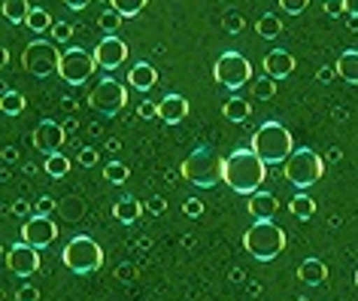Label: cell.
Listing matches in <instances>:
<instances>
[{
	"mask_svg": "<svg viewBox=\"0 0 358 301\" xmlns=\"http://www.w3.org/2000/svg\"><path fill=\"white\" fill-rule=\"evenodd\" d=\"M267 176V164L255 155V149H234L231 155H225V164H222V180L228 183L231 192L237 195H255L262 189Z\"/></svg>",
	"mask_w": 358,
	"mask_h": 301,
	"instance_id": "6da1fadb",
	"label": "cell"
},
{
	"mask_svg": "<svg viewBox=\"0 0 358 301\" xmlns=\"http://www.w3.org/2000/svg\"><path fill=\"white\" fill-rule=\"evenodd\" d=\"M252 149L264 164H285L294 149H292V131L280 122H264L252 134Z\"/></svg>",
	"mask_w": 358,
	"mask_h": 301,
	"instance_id": "7a4b0ae2",
	"label": "cell"
},
{
	"mask_svg": "<svg viewBox=\"0 0 358 301\" xmlns=\"http://www.w3.org/2000/svg\"><path fill=\"white\" fill-rule=\"evenodd\" d=\"M243 246H246V253L252 255V259L273 262L276 255L285 250V232L280 225H273V219H267V223H255V225L246 228Z\"/></svg>",
	"mask_w": 358,
	"mask_h": 301,
	"instance_id": "3957f363",
	"label": "cell"
},
{
	"mask_svg": "<svg viewBox=\"0 0 358 301\" xmlns=\"http://www.w3.org/2000/svg\"><path fill=\"white\" fill-rule=\"evenodd\" d=\"M282 174L294 189L303 192V189H310L313 183L322 180V174H325V158H322L319 153H313L310 146H298L289 158H285Z\"/></svg>",
	"mask_w": 358,
	"mask_h": 301,
	"instance_id": "277c9868",
	"label": "cell"
},
{
	"mask_svg": "<svg viewBox=\"0 0 358 301\" xmlns=\"http://www.w3.org/2000/svg\"><path fill=\"white\" fill-rule=\"evenodd\" d=\"M222 164H225V158H219L213 149H194L192 155H185L182 162V176L189 180L192 186H198V189H213L219 180H222Z\"/></svg>",
	"mask_w": 358,
	"mask_h": 301,
	"instance_id": "5b68a950",
	"label": "cell"
},
{
	"mask_svg": "<svg viewBox=\"0 0 358 301\" xmlns=\"http://www.w3.org/2000/svg\"><path fill=\"white\" fill-rule=\"evenodd\" d=\"M88 107L97 110L106 119L119 116V113L128 107V88H124L122 79H115V76H101L92 92H88Z\"/></svg>",
	"mask_w": 358,
	"mask_h": 301,
	"instance_id": "8992f818",
	"label": "cell"
},
{
	"mask_svg": "<svg viewBox=\"0 0 358 301\" xmlns=\"http://www.w3.org/2000/svg\"><path fill=\"white\" fill-rule=\"evenodd\" d=\"M61 259H64V265H67V268L73 271V274L85 277V274H94V271L103 265V250L97 246L94 237L79 234V237H73V241L64 246Z\"/></svg>",
	"mask_w": 358,
	"mask_h": 301,
	"instance_id": "52a82bcc",
	"label": "cell"
},
{
	"mask_svg": "<svg viewBox=\"0 0 358 301\" xmlns=\"http://www.w3.org/2000/svg\"><path fill=\"white\" fill-rule=\"evenodd\" d=\"M213 79H216L219 85H225L228 92H237V88H243L246 83L252 85V64H249V58L240 55V52H222L216 58V64H213Z\"/></svg>",
	"mask_w": 358,
	"mask_h": 301,
	"instance_id": "ba28073f",
	"label": "cell"
},
{
	"mask_svg": "<svg viewBox=\"0 0 358 301\" xmlns=\"http://www.w3.org/2000/svg\"><path fill=\"white\" fill-rule=\"evenodd\" d=\"M61 55H64V52H58L55 43L31 40L28 46H24V52H22V67L28 70L31 76H37V79H49L52 74H58Z\"/></svg>",
	"mask_w": 358,
	"mask_h": 301,
	"instance_id": "9c48e42d",
	"label": "cell"
},
{
	"mask_svg": "<svg viewBox=\"0 0 358 301\" xmlns=\"http://www.w3.org/2000/svg\"><path fill=\"white\" fill-rule=\"evenodd\" d=\"M94 67H97L94 55H88L85 49L73 46V49H67L64 55H61L58 76L64 79V83H70V85H83V83H88V79L94 76Z\"/></svg>",
	"mask_w": 358,
	"mask_h": 301,
	"instance_id": "30bf717a",
	"label": "cell"
},
{
	"mask_svg": "<svg viewBox=\"0 0 358 301\" xmlns=\"http://www.w3.org/2000/svg\"><path fill=\"white\" fill-rule=\"evenodd\" d=\"M6 268H10L15 277H31V274L40 271V253L24 241L6 246Z\"/></svg>",
	"mask_w": 358,
	"mask_h": 301,
	"instance_id": "8fae6325",
	"label": "cell"
},
{
	"mask_svg": "<svg viewBox=\"0 0 358 301\" xmlns=\"http://www.w3.org/2000/svg\"><path fill=\"white\" fill-rule=\"evenodd\" d=\"M34 149L43 155H55L61 146H64V140H67V131L64 125H58V122H52V119H43L37 128H34Z\"/></svg>",
	"mask_w": 358,
	"mask_h": 301,
	"instance_id": "7c38bea8",
	"label": "cell"
},
{
	"mask_svg": "<svg viewBox=\"0 0 358 301\" xmlns=\"http://www.w3.org/2000/svg\"><path fill=\"white\" fill-rule=\"evenodd\" d=\"M58 237V225L52 223L49 216H31L28 223H24V228H22V241L28 244V246H34V250H43V246H49L52 241Z\"/></svg>",
	"mask_w": 358,
	"mask_h": 301,
	"instance_id": "4fadbf2b",
	"label": "cell"
},
{
	"mask_svg": "<svg viewBox=\"0 0 358 301\" xmlns=\"http://www.w3.org/2000/svg\"><path fill=\"white\" fill-rule=\"evenodd\" d=\"M94 61H97V67H103V70L122 67L124 61H128V46H124V40H119L115 34L113 37H103L94 49Z\"/></svg>",
	"mask_w": 358,
	"mask_h": 301,
	"instance_id": "5bb4252c",
	"label": "cell"
},
{
	"mask_svg": "<svg viewBox=\"0 0 358 301\" xmlns=\"http://www.w3.org/2000/svg\"><path fill=\"white\" fill-rule=\"evenodd\" d=\"M185 116H189V101L182 94H164L158 101V119L167 122V125H179Z\"/></svg>",
	"mask_w": 358,
	"mask_h": 301,
	"instance_id": "9a60e30c",
	"label": "cell"
},
{
	"mask_svg": "<svg viewBox=\"0 0 358 301\" xmlns=\"http://www.w3.org/2000/svg\"><path fill=\"white\" fill-rule=\"evenodd\" d=\"M246 210H249V216H252L255 223H267V219L276 216L280 201H276V195H271V192H255V195H249Z\"/></svg>",
	"mask_w": 358,
	"mask_h": 301,
	"instance_id": "2e32d148",
	"label": "cell"
},
{
	"mask_svg": "<svg viewBox=\"0 0 358 301\" xmlns=\"http://www.w3.org/2000/svg\"><path fill=\"white\" fill-rule=\"evenodd\" d=\"M292 70H294V55L292 52H285V49L267 52V58H264V74L267 76L285 79V76H292Z\"/></svg>",
	"mask_w": 358,
	"mask_h": 301,
	"instance_id": "e0dca14e",
	"label": "cell"
},
{
	"mask_svg": "<svg viewBox=\"0 0 358 301\" xmlns=\"http://www.w3.org/2000/svg\"><path fill=\"white\" fill-rule=\"evenodd\" d=\"M128 83H131L134 88H140V92H149V88H155V85H158V74H155V67H152V64L140 61V64H134V67H131Z\"/></svg>",
	"mask_w": 358,
	"mask_h": 301,
	"instance_id": "ac0fdd59",
	"label": "cell"
},
{
	"mask_svg": "<svg viewBox=\"0 0 358 301\" xmlns=\"http://www.w3.org/2000/svg\"><path fill=\"white\" fill-rule=\"evenodd\" d=\"M337 76L343 79V83H352L358 85V49H346V52H340V58H337Z\"/></svg>",
	"mask_w": 358,
	"mask_h": 301,
	"instance_id": "d6986e66",
	"label": "cell"
},
{
	"mask_svg": "<svg viewBox=\"0 0 358 301\" xmlns=\"http://www.w3.org/2000/svg\"><path fill=\"white\" fill-rule=\"evenodd\" d=\"M298 277L307 283V286H322L328 277V268H325V262H319V259H303L298 268Z\"/></svg>",
	"mask_w": 358,
	"mask_h": 301,
	"instance_id": "ffe728a7",
	"label": "cell"
},
{
	"mask_svg": "<svg viewBox=\"0 0 358 301\" xmlns=\"http://www.w3.org/2000/svg\"><path fill=\"white\" fill-rule=\"evenodd\" d=\"M140 214H143V204H140L137 198H131V195H128V198H119V201L113 204V216L119 219V223H124V225L137 223Z\"/></svg>",
	"mask_w": 358,
	"mask_h": 301,
	"instance_id": "44dd1931",
	"label": "cell"
},
{
	"mask_svg": "<svg viewBox=\"0 0 358 301\" xmlns=\"http://www.w3.org/2000/svg\"><path fill=\"white\" fill-rule=\"evenodd\" d=\"M34 6L28 0H3V15L10 24H28V15H31Z\"/></svg>",
	"mask_w": 358,
	"mask_h": 301,
	"instance_id": "7402d4cb",
	"label": "cell"
},
{
	"mask_svg": "<svg viewBox=\"0 0 358 301\" xmlns=\"http://www.w3.org/2000/svg\"><path fill=\"white\" fill-rule=\"evenodd\" d=\"M222 116L228 122H246L252 116V107H249V101H243V97H228L225 107H222Z\"/></svg>",
	"mask_w": 358,
	"mask_h": 301,
	"instance_id": "603a6c76",
	"label": "cell"
},
{
	"mask_svg": "<svg viewBox=\"0 0 358 301\" xmlns=\"http://www.w3.org/2000/svg\"><path fill=\"white\" fill-rule=\"evenodd\" d=\"M289 210H292V216H294V219L307 223V219L316 216V201H313L307 192H298V195L292 198V207H289Z\"/></svg>",
	"mask_w": 358,
	"mask_h": 301,
	"instance_id": "cb8c5ba5",
	"label": "cell"
},
{
	"mask_svg": "<svg viewBox=\"0 0 358 301\" xmlns=\"http://www.w3.org/2000/svg\"><path fill=\"white\" fill-rule=\"evenodd\" d=\"M58 214L70 219V223H76V219L85 216V201L79 198V195H67L64 201H58Z\"/></svg>",
	"mask_w": 358,
	"mask_h": 301,
	"instance_id": "d4e9b609",
	"label": "cell"
},
{
	"mask_svg": "<svg viewBox=\"0 0 358 301\" xmlns=\"http://www.w3.org/2000/svg\"><path fill=\"white\" fill-rule=\"evenodd\" d=\"M149 6V0H110V10H115L122 19H137Z\"/></svg>",
	"mask_w": 358,
	"mask_h": 301,
	"instance_id": "484cf974",
	"label": "cell"
},
{
	"mask_svg": "<svg viewBox=\"0 0 358 301\" xmlns=\"http://www.w3.org/2000/svg\"><path fill=\"white\" fill-rule=\"evenodd\" d=\"M255 31H258V37H264V40H276L282 34V22H280V15H262V19L255 22Z\"/></svg>",
	"mask_w": 358,
	"mask_h": 301,
	"instance_id": "4316f807",
	"label": "cell"
},
{
	"mask_svg": "<svg viewBox=\"0 0 358 301\" xmlns=\"http://www.w3.org/2000/svg\"><path fill=\"white\" fill-rule=\"evenodd\" d=\"M24 107H28V104H24V94L22 92H13V88H6L3 97H0V110H3L6 116H19Z\"/></svg>",
	"mask_w": 358,
	"mask_h": 301,
	"instance_id": "83f0119b",
	"label": "cell"
},
{
	"mask_svg": "<svg viewBox=\"0 0 358 301\" xmlns=\"http://www.w3.org/2000/svg\"><path fill=\"white\" fill-rule=\"evenodd\" d=\"M43 171H46L52 180H61V176H67V174H70V158H67V155H61V153L46 155V164H43Z\"/></svg>",
	"mask_w": 358,
	"mask_h": 301,
	"instance_id": "f1b7e54d",
	"label": "cell"
},
{
	"mask_svg": "<svg viewBox=\"0 0 358 301\" xmlns=\"http://www.w3.org/2000/svg\"><path fill=\"white\" fill-rule=\"evenodd\" d=\"M128 176H131L128 164H122V162H106L103 164V180H110L113 186H124L128 183Z\"/></svg>",
	"mask_w": 358,
	"mask_h": 301,
	"instance_id": "f546056e",
	"label": "cell"
},
{
	"mask_svg": "<svg viewBox=\"0 0 358 301\" xmlns=\"http://www.w3.org/2000/svg\"><path fill=\"white\" fill-rule=\"evenodd\" d=\"M52 24H55V22L49 19V10H40V6H34L31 15H28V28L34 34H46V31H52Z\"/></svg>",
	"mask_w": 358,
	"mask_h": 301,
	"instance_id": "4dcf8cb0",
	"label": "cell"
},
{
	"mask_svg": "<svg viewBox=\"0 0 358 301\" xmlns=\"http://www.w3.org/2000/svg\"><path fill=\"white\" fill-rule=\"evenodd\" d=\"M252 94L258 97V101H271V97L276 94V79L273 76H258V79H252Z\"/></svg>",
	"mask_w": 358,
	"mask_h": 301,
	"instance_id": "1f68e13d",
	"label": "cell"
},
{
	"mask_svg": "<svg viewBox=\"0 0 358 301\" xmlns=\"http://www.w3.org/2000/svg\"><path fill=\"white\" fill-rule=\"evenodd\" d=\"M97 28H101L106 37H113V34L122 28V15L115 13V10H103L101 15H97Z\"/></svg>",
	"mask_w": 358,
	"mask_h": 301,
	"instance_id": "d6a6232c",
	"label": "cell"
},
{
	"mask_svg": "<svg viewBox=\"0 0 358 301\" xmlns=\"http://www.w3.org/2000/svg\"><path fill=\"white\" fill-rule=\"evenodd\" d=\"M222 28H225L228 34H243V28H246L243 13H240V10H228L225 15H222Z\"/></svg>",
	"mask_w": 358,
	"mask_h": 301,
	"instance_id": "836d02e7",
	"label": "cell"
},
{
	"mask_svg": "<svg viewBox=\"0 0 358 301\" xmlns=\"http://www.w3.org/2000/svg\"><path fill=\"white\" fill-rule=\"evenodd\" d=\"M49 34H52V40H55V43H67L70 37H73V24H70V22H55Z\"/></svg>",
	"mask_w": 358,
	"mask_h": 301,
	"instance_id": "e575fe53",
	"label": "cell"
},
{
	"mask_svg": "<svg viewBox=\"0 0 358 301\" xmlns=\"http://www.w3.org/2000/svg\"><path fill=\"white\" fill-rule=\"evenodd\" d=\"M76 158H79V164H83V167H94V164H97V158H101V153H97L94 146H83Z\"/></svg>",
	"mask_w": 358,
	"mask_h": 301,
	"instance_id": "d590c367",
	"label": "cell"
},
{
	"mask_svg": "<svg viewBox=\"0 0 358 301\" xmlns=\"http://www.w3.org/2000/svg\"><path fill=\"white\" fill-rule=\"evenodd\" d=\"M310 0H280V10L289 13V15H301L303 10H307Z\"/></svg>",
	"mask_w": 358,
	"mask_h": 301,
	"instance_id": "8d00e7d4",
	"label": "cell"
},
{
	"mask_svg": "<svg viewBox=\"0 0 358 301\" xmlns=\"http://www.w3.org/2000/svg\"><path fill=\"white\" fill-rule=\"evenodd\" d=\"M137 116L140 119H158V104L155 101H143L137 107Z\"/></svg>",
	"mask_w": 358,
	"mask_h": 301,
	"instance_id": "74e56055",
	"label": "cell"
},
{
	"mask_svg": "<svg viewBox=\"0 0 358 301\" xmlns=\"http://www.w3.org/2000/svg\"><path fill=\"white\" fill-rule=\"evenodd\" d=\"M182 214H185V216H201V214H203V201H201V198H185Z\"/></svg>",
	"mask_w": 358,
	"mask_h": 301,
	"instance_id": "f35d334b",
	"label": "cell"
},
{
	"mask_svg": "<svg viewBox=\"0 0 358 301\" xmlns=\"http://www.w3.org/2000/svg\"><path fill=\"white\" fill-rule=\"evenodd\" d=\"M15 301H40V289H37V286H28V283H24V286L15 292Z\"/></svg>",
	"mask_w": 358,
	"mask_h": 301,
	"instance_id": "ab89813d",
	"label": "cell"
},
{
	"mask_svg": "<svg viewBox=\"0 0 358 301\" xmlns=\"http://www.w3.org/2000/svg\"><path fill=\"white\" fill-rule=\"evenodd\" d=\"M146 210H149V214H155V216H161L167 210V201L161 198V195H152V198L146 201Z\"/></svg>",
	"mask_w": 358,
	"mask_h": 301,
	"instance_id": "60d3db41",
	"label": "cell"
},
{
	"mask_svg": "<svg viewBox=\"0 0 358 301\" xmlns=\"http://www.w3.org/2000/svg\"><path fill=\"white\" fill-rule=\"evenodd\" d=\"M55 207H58V201H52L49 195H43V198L37 201V214L40 216H49V210H55Z\"/></svg>",
	"mask_w": 358,
	"mask_h": 301,
	"instance_id": "b9f144b4",
	"label": "cell"
},
{
	"mask_svg": "<svg viewBox=\"0 0 358 301\" xmlns=\"http://www.w3.org/2000/svg\"><path fill=\"white\" fill-rule=\"evenodd\" d=\"M322 4H325V13L334 15V19H337V15H346L343 13V0H322Z\"/></svg>",
	"mask_w": 358,
	"mask_h": 301,
	"instance_id": "7bdbcfd3",
	"label": "cell"
},
{
	"mask_svg": "<svg viewBox=\"0 0 358 301\" xmlns=\"http://www.w3.org/2000/svg\"><path fill=\"white\" fill-rule=\"evenodd\" d=\"M334 76H337V67H334V64H328V67H319V74H316V79H319L322 85H325V83H331V79H334Z\"/></svg>",
	"mask_w": 358,
	"mask_h": 301,
	"instance_id": "ee69618b",
	"label": "cell"
},
{
	"mask_svg": "<svg viewBox=\"0 0 358 301\" xmlns=\"http://www.w3.org/2000/svg\"><path fill=\"white\" fill-rule=\"evenodd\" d=\"M31 207H34V204H28L24 198L13 201V214H15V216H28V214H31Z\"/></svg>",
	"mask_w": 358,
	"mask_h": 301,
	"instance_id": "f6af8a7d",
	"label": "cell"
},
{
	"mask_svg": "<svg viewBox=\"0 0 358 301\" xmlns=\"http://www.w3.org/2000/svg\"><path fill=\"white\" fill-rule=\"evenodd\" d=\"M61 4L70 6V10H85V6L92 4V0H61Z\"/></svg>",
	"mask_w": 358,
	"mask_h": 301,
	"instance_id": "bcb514c9",
	"label": "cell"
},
{
	"mask_svg": "<svg viewBox=\"0 0 358 301\" xmlns=\"http://www.w3.org/2000/svg\"><path fill=\"white\" fill-rule=\"evenodd\" d=\"M343 13L346 15H358V0H343Z\"/></svg>",
	"mask_w": 358,
	"mask_h": 301,
	"instance_id": "7dc6e473",
	"label": "cell"
},
{
	"mask_svg": "<svg viewBox=\"0 0 358 301\" xmlns=\"http://www.w3.org/2000/svg\"><path fill=\"white\" fill-rule=\"evenodd\" d=\"M325 158H328V162H340V158H343V149L331 146V149H328V153H325Z\"/></svg>",
	"mask_w": 358,
	"mask_h": 301,
	"instance_id": "c3c4849f",
	"label": "cell"
},
{
	"mask_svg": "<svg viewBox=\"0 0 358 301\" xmlns=\"http://www.w3.org/2000/svg\"><path fill=\"white\" fill-rule=\"evenodd\" d=\"M15 158H19V153H15V146H6V149H3V162L10 164V162H15Z\"/></svg>",
	"mask_w": 358,
	"mask_h": 301,
	"instance_id": "681fc988",
	"label": "cell"
},
{
	"mask_svg": "<svg viewBox=\"0 0 358 301\" xmlns=\"http://www.w3.org/2000/svg\"><path fill=\"white\" fill-rule=\"evenodd\" d=\"M61 107H64L67 113H73V110H76V101H70V97H64V101H61Z\"/></svg>",
	"mask_w": 358,
	"mask_h": 301,
	"instance_id": "f907efd6",
	"label": "cell"
},
{
	"mask_svg": "<svg viewBox=\"0 0 358 301\" xmlns=\"http://www.w3.org/2000/svg\"><path fill=\"white\" fill-rule=\"evenodd\" d=\"M346 24H349V31H358V15H346Z\"/></svg>",
	"mask_w": 358,
	"mask_h": 301,
	"instance_id": "816d5d0a",
	"label": "cell"
},
{
	"mask_svg": "<svg viewBox=\"0 0 358 301\" xmlns=\"http://www.w3.org/2000/svg\"><path fill=\"white\" fill-rule=\"evenodd\" d=\"M119 146H122L119 140H106V149H110V153H119Z\"/></svg>",
	"mask_w": 358,
	"mask_h": 301,
	"instance_id": "f5cc1de1",
	"label": "cell"
},
{
	"mask_svg": "<svg viewBox=\"0 0 358 301\" xmlns=\"http://www.w3.org/2000/svg\"><path fill=\"white\" fill-rule=\"evenodd\" d=\"M355 286H358V268H355Z\"/></svg>",
	"mask_w": 358,
	"mask_h": 301,
	"instance_id": "db71d44e",
	"label": "cell"
},
{
	"mask_svg": "<svg viewBox=\"0 0 358 301\" xmlns=\"http://www.w3.org/2000/svg\"><path fill=\"white\" fill-rule=\"evenodd\" d=\"M298 301H310V298H298Z\"/></svg>",
	"mask_w": 358,
	"mask_h": 301,
	"instance_id": "11a10c76",
	"label": "cell"
}]
</instances>
